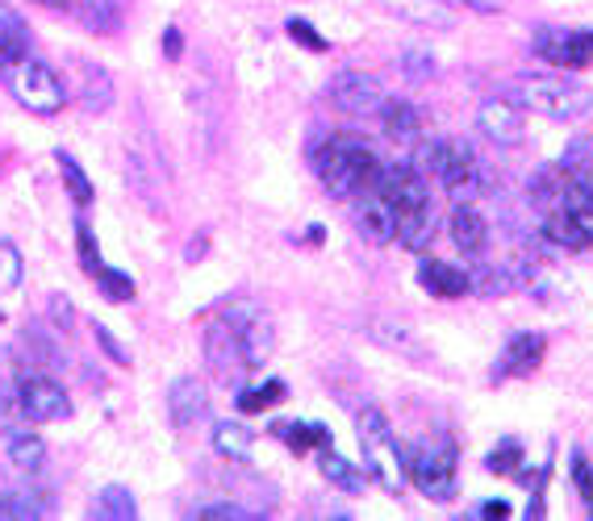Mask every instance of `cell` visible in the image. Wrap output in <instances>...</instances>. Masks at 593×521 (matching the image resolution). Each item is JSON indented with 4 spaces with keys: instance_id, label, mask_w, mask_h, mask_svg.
<instances>
[{
    "instance_id": "obj_30",
    "label": "cell",
    "mask_w": 593,
    "mask_h": 521,
    "mask_svg": "<svg viewBox=\"0 0 593 521\" xmlns=\"http://www.w3.org/2000/svg\"><path fill=\"white\" fill-rule=\"evenodd\" d=\"M88 513H93V518H105V521H130L138 513V501L126 485H109L96 492V504L88 509Z\"/></svg>"
},
{
    "instance_id": "obj_14",
    "label": "cell",
    "mask_w": 593,
    "mask_h": 521,
    "mask_svg": "<svg viewBox=\"0 0 593 521\" xmlns=\"http://www.w3.org/2000/svg\"><path fill=\"white\" fill-rule=\"evenodd\" d=\"M168 417H172L176 429H192L197 422L210 417V392H205V384L197 375L172 380V389H168Z\"/></svg>"
},
{
    "instance_id": "obj_24",
    "label": "cell",
    "mask_w": 593,
    "mask_h": 521,
    "mask_svg": "<svg viewBox=\"0 0 593 521\" xmlns=\"http://www.w3.org/2000/svg\"><path fill=\"white\" fill-rule=\"evenodd\" d=\"M272 434H276L288 450H297V455L330 447V429H326L322 422H272Z\"/></svg>"
},
{
    "instance_id": "obj_6",
    "label": "cell",
    "mask_w": 593,
    "mask_h": 521,
    "mask_svg": "<svg viewBox=\"0 0 593 521\" xmlns=\"http://www.w3.org/2000/svg\"><path fill=\"white\" fill-rule=\"evenodd\" d=\"M419 159L426 171H435V180L443 184V192H452L456 201L477 196L480 192V159L464 138H435V142H422Z\"/></svg>"
},
{
    "instance_id": "obj_29",
    "label": "cell",
    "mask_w": 593,
    "mask_h": 521,
    "mask_svg": "<svg viewBox=\"0 0 593 521\" xmlns=\"http://www.w3.org/2000/svg\"><path fill=\"white\" fill-rule=\"evenodd\" d=\"M72 13H76L80 25L93 30V34H117V30H121V9H117V0H76Z\"/></svg>"
},
{
    "instance_id": "obj_26",
    "label": "cell",
    "mask_w": 593,
    "mask_h": 521,
    "mask_svg": "<svg viewBox=\"0 0 593 521\" xmlns=\"http://www.w3.org/2000/svg\"><path fill=\"white\" fill-rule=\"evenodd\" d=\"M213 450L230 464H247L251 450H255V434L243 422H218L213 426Z\"/></svg>"
},
{
    "instance_id": "obj_22",
    "label": "cell",
    "mask_w": 593,
    "mask_h": 521,
    "mask_svg": "<svg viewBox=\"0 0 593 521\" xmlns=\"http://www.w3.org/2000/svg\"><path fill=\"white\" fill-rule=\"evenodd\" d=\"M564 188H569V171L560 168V163H548V168H539L536 176H531V184H527V201L548 213V209L564 205Z\"/></svg>"
},
{
    "instance_id": "obj_52",
    "label": "cell",
    "mask_w": 593,
    "mask_h": 521,
    "mask_svg": "<svg viewBox=\"0 0 593 521\" xmlns=\"http://www.w3.org/2000/svg\"><path fill=\"white\" fill-rule=\"evenodd\" d=\"M0 492H4V480H0Z\"/></svg>"
},
{
    "instance_id": "obj_27",
    "label": "cell",
    "mask_w": 593,
    "mask_h": 521,
    "mask_svg": "<svg viewBox=\"0 0 593 521\" xmlns=\"http://www.w3.org/2000/svg\"><path fill=\"white\" fill-rule=\"evenodd\" d=\"M239 338H243V354H247V368H264L268 363V354L276 351V330H272V321L264 313L247 321V326H239Z\"/></svg>"
},
{
    "instance_id": "obj_9",
    "label": "cell",
    "mask_w": 593,
    "mask_h": 521,
    "mask_svg": "<svg viewBox=\"0 0 593 521\" xmlns=\"http://www.w3.org/2000/svg\"><path fill=\"white\" fill-rule=\"evenodd\" d=\"M531 51L548 67H560V72H576V67H590L593 63L581 30H564V25H539L531 34Z\"/></svg>"
},
{
    "instance_id": "obj_8",
    "label": "cell",
    "mask_w": 593,
    "mask_h": 521,
    "mask_svg": "<svg viewBox=\"0 0 593 521\" xmlns=\"http://www.w3.org/2000/svg\"><path fill=\"white\" fill-rule=\"evenodd\" d=\"M326 96H330V105L347 117H368V113H381L384 105V88L377 75L368 72H339L330 75V84H326Z\"/></svg>"
},
{
    "instance_id": "obj_50",
    "label": "cell",
    "mask_w": 593,
    "mask_h": 521,
    "mask_svg": "<svg viewBox=\"0 0 593 521\" xmlns=\"http://www.w3.org/2000/svg\"><path fill=\"white\" fill-rule=\"evenodd\" d=\"M39 4H46V9H59V13H72V9H76V0H39Z\"/></svg>"
},
{
    "instance_id": "obj_43",
    "label": "cell",
    "mask_w": 593,
    "mask_h": 521,
    "mask_svg": "<svg viewBox=\"0 0 593 521\" xmlns=\"http://www.w3.org/2000/svg\"><path fill=\"white\" fill-rule=\"evenodd\" d=\"M93 334H96V347L105 351V359H109V363H117V368H130V363H135V359H130V351L117 342V334L109 330V326H105V321H96Z\"/></svg>"
},
{
    "instance_id": "obj_17",
    "label": "cell",
    "mask_w": 593,
    "mask_h": 521,
    "mask_svg": "<svg viewBox=\"0 0 593 521\" xmlns=\"http://www.w3.org/2000/svg\"><path fill=\"white\" fill-rule=\"evenodd\" d=\"M419 284L440 300H456L468 293V272L447 259H422L419 263Z\"/></svg>"
},
{
    "instance_id": "obj_12",
    "label": "cell",
    "mask_w": 593,
    "mask_h": 521,
    "mask_svg": "<svg viewBox=\"0 0 593 521\" xmlns=\"http://www.w3.org/2000/svg\"><path fill=\"white\" fill-rule=\"evenodd\" d=\"M543 354H548V338L543 334H531V330H518V334L506 338V347H501L498 363H494V384H506V380H522V375H531L543 363Z\"/></svg>"
},
{
    "instance_id": "obj_2",
    "label": "cell",
    "mask_w": 593,
    "mask_h": 521,
    "mask_svg": "<svg viewBox=\"0 0 593 521\" xmlns=\"http://www.w3.org/2000/svg\"><path fill=\"white\" fill-rule=\"evenodd\" d=\"M356 434H360L368 476H372L384 492L402 497L405 485H410V459H405V447L398 443L389 417H384L377 405H368V410H360V417H356Z\"/></svg>"
},
{
    "instance_id": "obj_45",
    "label": "cell",
    "mask_w": 593,
    "mask_h": 521,
    "mask_svg": "<svg viewBox=\"0 0 593 521\" xmlns=\"http://www.w3.org/2000/svg\"><path fill=\"white\" fill-rule=\"evenodd\" d=\"M197 518L201 521H255L260 513H255V509H243V504H234V501H222V504L197 509Z\"/></svg>"
},
{
    "instance_id": "obj_21",
    "label": "cell",
    "mask_w": 593,
    "mask_h": 521,
    "mask_svg": "<svg viewBox=\"0 0 593 521\" xmlns=\"http://www.w3.org/2000/svg\"><path fill=\"white\" fill-rule=\"evenodd\" d=\"M4 455H9V464L18 467V471H30V476H39L42 467H46V443L30 426L4 434Z\"/></svg>"
},
{
    "instance_id": "obj_5",
    "label": "cell",
    "mask_w": 593,
    "mask_h": 521,
    "mask_svg": "<svg viewBox=\"0 0 593 521\" xmlns=\"http://www.w3.org/2000/svg\"><path fill=\"white\" fill-rule=\"evenodd\" d=\"M410 459V485H419L431 501H452L456 497V476H459V450L447 434H426L414 447L405 450Z\"/></svg>"
},
{
    "instance_id": "obj_23",
    "label": "cell",
    "mask_w": 593,
    "mask_h": 521,
    "mask_svg": "<svg viewBox=\"0 0 593 521\" xmlns=\"http://www.w3.org/2000/svg\"><path fill=\"white\" fill-rule=\"evenodd\" d=\"M21 55H30V25L13 4L0 0V67Z\"/></svg>"
},
{
    "instance_id": "obj_37",
    "label": "cell",
    "mask_w": 593,
    "mask_h": 521,
    "mask_svg": "<svg viewBox=\"0 0 593 521\" xmlns=\"http://www.w3.org/2000/svg\"><path fill=\"white\" fill-rule=\"evenodd\" d=\"M368 334L377 338V342H384V347H393V351L414 354V359L422 354V342L410 334L405 326H393V321H372V326H368Z\"/></svg>"
},
{
    "instance_id": "obj_25",
    "label": "cell",
    "mask_w": 593,
    "mask_h": 521,
    "mask_svg": "<svg viewBox=\"0 0 593 521\" xmlns=\"http://www.w3.org/2000/svg\"><path fill=\"white\" fill-rule=\"evenodd\" d=\"M468 293H477V297H510L518 293L515 288V276H510V263H477L473 272H468Z\"/></svg>"
},
{
    "instance_id": "obj_28",
    "label": "cell",
    "mask_w": 593,
    "mask_h": 521,
    "mask_svg": "<svg viewBox=\"0 0 593 521\" xmlns=\"http://www.w3.org/2000/svg\"><path fill=\"white\" fill-rule=\"evenodd\" d=\"M318 471H322L339 492H360V488H364V471L351 464V459H343L335 447L318 450Z\"/></svg>"
},
{
    "instance_id": "obj_4",
    "label": "cell",
    "mask_w": 593,
    "mask_h": 521,
    "mask_svg": "<svg viewBox=\"0 0 593 521\" xmlns=\"http://www.w3.org/2000/svg\"><path fill=\"white\" fill-rule=\"evenodd\" d=\"M0 79H4V88H9V96L18 100L21 109L39 113V117H55L67 105V96H72L67 84H63V75L34 55H21L13 63H4Z\"/></svg>"
},
{
    "instance_id": "obj_46",
    "label": "cell",
    "mask_w": 593,
    "mask_h": 521,
    "mask_svg": "<svg viewBox=\"0 0 593 521\" xmlns=\"http://www.w3.org/2000/svg\"><path fill=\"white\" fill-rule=\"evenodd\" d=\"M51 321H55V330H72V321H76V305L63 297V293L51 297Z\"/></svg>"
},
{
    "instance_id": "obj_39",
    "label": "cell",
    "mask_w": 593,
    "mask_h": 521,
    "mask_svg": "<svg viewBox=\"0 0 593 521\" xmlns=\"http://www.w3.org/2000/svg\"><path fill=\"white\" fill-rule=\"evenodd\" d=\"M398 67H402L405 79H414V84H426V79L435 75V55H431L426 46H405L402 55H398Z\"/></svg>"
},
{
    "instance_id": "obj_48",
    "label": "cell",
    "mask_w": 593,
    "mask_h": 521,
    "mask_svg": "<svg viewBox=\"0 0 593 521\" xmlns=\"http://www.w3.org/2000/svg\"><path fill=\"white\" fill-rule=\"evenodd\" d=\"M477 518H489V521L510 518V501H480L477 504Z\"/></svg>"
},
{
    "instance_id": "obj_31",
    "label": "cell",
    "mask_w": 593,
    "mask_h": 521,
    "mask_svg": "<svg viewBox=\"0 0 593 521\" xmlns=\"http://www.w3.org/2000/svg\"><path fill=\"white\" fill-rule=\"evenodd\" d=\"M285 396H288V384L272 375V380H264V384H251V389L239 392L234 405H239V413H268V410H276Z\"/></svg>"
},
{
    "instance_id": "obj_49",
    "label": "cell",
    "mask_w": 593,
    "mask_h": 521,
    "mask_svg": "<svg viewBox=\"0 0 593 521\" xmlns=\"http://www.w3.org/2000/svg\"><path fill=\"white\" fill-rule=\"evenodd\" d=\"M464 9H473V13H498L506 0H459Z\"/></svg>"
},
{
    "instance_id": "obj_40",
    "label": "cell",
    "mask_w": 593,
    "mask_h": 521,
    "mask_svg": "<svg viewBox=\"0 0 593 521\" xmlns=\"http://www.w3.org/2000/svg\"><path fill=\"white\" fill-rule=\"evenodd\" d=\"M76 255H80V267L88 276H96V267H100V243H96L88 217H76Z\"/></svg>"
},
{
    "instance_id": "obj_35",
    "label": "cell",
    "mask_w": 593,
    "mask_h": 521,
    "mask_svg": "<svg viewBox=\"0 0 593 521\" xmlns=\"http://www.w3.org/2000/svg\"><path fill=\"white\" fill-rule=\"evenodd\" d=\"M93 279H96V293L105 300H114V305H126V300L138 297V284L126 276V272H117V267H105V263H100Z\"/></svg>"
},
{
    "instance_id": "obj_53",
    "label": "cell",
    "mask_w": 593,
    "mask_h": 521,
    "mask_svg": "<svg viewBox=\"0 0 593 521\" xmlns=\"http://www.w3.org/2000/svg\"><path fill=\"white\" fill-rule=\"evenodd\" d=\"M0 321H4V313H0Z\"/></svg>"
},
{
    "instance_id": "obj_20",
    "label": "cell",
    "mask_w": 593,
    "mask_h": 521,
    "mask_svg": "<svg viewBox=\"0 0 593 521\" xmlns=\"http://www.w3.org/2000/svg\"><path fill=\"white\" fill-rule=\"evenodd\" d=\"M381 121H384V134H389L393 142H414V138L422 134L419 105H414V100H405V96H384Z\"/></svg>"
},
{
    "instance_id": "obj_36",
    "label": "cell",
    "mask_w": 593,
    "mask_h": 521,
    "mask_svg": "<svg viewBox=\"0 0 593 521\" xmlns=\"http://www.w3.org/2000/svg\"><path fill=\"white\" fill-rule=\"evenodd\" d=\"M522 459H527V450H522L518 438H498V447L485 455V471L489 476H518Z\"/></svg>"
},
{
    "instance_id": "obj_19",
    "label": "cell",
    "mask_w": 593,
    "mask_h": 521,
    "mask_svg": "<svg viewBox=\"0 0 593 521\" xmlns=\"http://www.w3.org/2000/svg\"><path fill=\"white\" fill-rule=\"evenodd\" d=\"M80 72V88H76V100L84 105V113H105L114 105V79L105 67H96V63H76Z\"/></svg>"
},
{
    "instance_id": "obj_44",
    "label": "cell",
    "mask_w": 593,
    "mask_h": 521,
    "mask_svg": "<svg viewBox=\"0 0 593 521\" xmlns=\"http://www.w3.org/2000/svg\"><path fill=\"white\" fill-rule=\"evenodd\" d=\"M21 426H30V417L21 410L18 389L0 392V434H13V429H21Z\"/></svg>"
},
{
    "instance_id": "obj_34",
    "label": "cell",
    "mask_w": 593,
    "mask_h": 521,
    "mask_svg": "<svg viewBox=\"0 0 593 521\" xmlns=\"http://www.w3.org/2000/svg\"><path fill=\"white\" fill-rule=\"evenodd\" d=\"M42 513H46V504L34 492H25V488H4L0 492V521H30L42 518Z\"/></svg>"
},
{
    "instance_id": "obj_51",
    "label": "cell",
    "mask_w": 593,
    "mask_h": 521,
    "mask_svg": "<svg viewBox=\"0 0 593 521\" xmlns=\"http://www.w3.org/2000/svg\"><path fill=\"white\" fill-rule=\"evenodd\" d=\"M581 38H585V46H590V59H593V30H581Z\"/></svg>"
},
{
    "instance_id": "obj_16",
    "label": "cell",
    "mask_w": 593,
    "mask_h": 521,
    "mask_svg": "<svg viewBox=\"0 0 593 521\" xmlns=\"http://www.w3.org/2000/svg\"><path fill=\"white\" fill-rule=\"evenodd\" d=\"M447 234H452V243H456L468 259H480V255H485V246H489V222H485V213H480L477 205L452 209Z\"/></svg>"
},
{
    "instance_id": "obj_47",
    "label": "cell",
    "mask_w": 593,
    "mask_h": 521,
    "mask_svg": "<svg viewBox=\"0 0 593 521\" xmlns=\"http://www.w3.org/2000/svg\"><path fill=\"white\" fill-rule=\"evenodd\" d=\"M159 46H163V59H180L184 55V34H180V25H168V30H163V42H159Z\"/></svg>"
},
{
    "instance_id": "obj_41",
    "label": "cell",
    "mask_w": 593,
    "mask_h": 521,
    "mask_svg": "<svg viewBox=\"0 0 593 521\" xmlns=\"http://www.w3.org/2000/svg\"><path fill=\"white\" fill-rule=\"evenodd\" d=\"M569 476H573L576 492H581V501H585V509H590V518H593V464L581 447L569 455Z\"/></svg>"
},
{
    "instance_id": "obj_42",
    "label": "cell",
    "mask_w": 593,
    "mask_h": 521,
    "mask_svg": "<svg viewBox=\"0 0 593 521\" xmlns=\"http://www.w3.org/2000/svg\"><path fill=\"white\" fill-rule=\"evenodd\" d=\"M285 34L293 38L297 46H306V51H318V55H322V51H330V42H326V38L314 30V21H309V18H288Z\"/></svg>"
},
{
    "instance_id": "obj_3",
    "label": "cell",
    "mask_w": 593,
    "mask_h": 521,
    "mask_svg": "<svg viewBox=\"0 0 593 521\" xmlns=\"http://www.w3.org/2000/svg\"><path fill=\"white\" fill-rule=\"evenodd\" d=\"M515 88L522 109L543 113L552 121H581L593 109V88L573 75H522Z\"/></svg>"
},
{
    "instance_id": "obj_13",
    "label": "cell",
    "mask_w": 593,
    "mask_h": 521,
    "mask_svg": "<svg viewBox=\"0 0 593 521\" xmlns=\"http://www.w3.org/2000/svg\"><path fill=\"white\" fill-rule=\"evenodd\" d=\"M356 230H360V238L372 246H389L398 238V209L393 201L377 192V188H368V196L360 201L356 209Z\"/></svg>"
},
{
    "instance_id": "obj_1",
    "label": "cell",
    "mask_w": 593,
    "mask_h": 521,
    "mask_svg": "<svg viewBox=\"0 0 593 521\" xmlns=\"http://www.w3.org/2000/svg\"><path fill=\"white\" fill-rule=\"evenodd\" d=\"M377 150L368 147L360 134H330L322 147L314 150V171L335 201H351L372 188L377 180Z\"/></svg>"
},
{
    "instance_id": "obj_11",
    "label": "cell",
    "mask_w": 593,
    "mask_h": 521,
    "mask_svg": "<svg viewBox=\"0 0 593 521\" xmlns=\"http://www.w3.org/2000/svg\"><path fill=\"white\" fill-rule=\"evenodd\" d=\"M201 347H205L210 368L222 375V380H239L243 372H251L247 354H243V338H239V330L230 326L226 317H218V321H210V326H205Z\"/></svg>"
},
{
    "instance_id": "obj_38",
    "label": "cell",
    "mask_w": 593,
    "mask_h": 521,
    "mask_svg": "<svg viewBox=\"0 0 593 521\" xmlns=\"http://www.w3.org/2000/svg\"><path fill=\"white\" fill-rule=\"evenodd\" d=\"M25 279V259H21L18 243L0 238V293H18Z\"/></svg>"
},
{
    "instance_id": "obj_18",
    "label": "cell",
    "mask_w": 593,
    "mask_h": 521,
    "mask_svg": "<svg viewBox=\"0 0 593 521\" xmlns=\"http://www.w3.org/2000/svg\"><path fill=\"white\" fill-rule=\"evenodd\" d=\"M539 238L555 246V251H585V246H593L569 209H548L543 222H539Z\"/></svg>"
},
{
    "instance_id": "obj_15",
    "label": "cell",
    "mask_w": 593,
    "mask_h": 521,
    "mask_svg": "<svg viewBox=\"0 0 593 521\" xmlns=\"http://www.w3.org/2000/svg\"><path fill=\"white\" fill-rule=\"evenodd\" d=\"M381 9L405 25H422V30H452L456 25V9L447 0H381Z\"/></svg>"
},
{
    "instance_id": "obj_10",
    "label": "cell",
    "mask_w": 593,
    "mask_h": 521,
    "mask_svg": "<svg viewBox=\"0 0 593 521\" xmlns=\"http://www.w3.org/2000/svg\"><path fill=\"white\" fill-rule=\"evenodd\" d=\"M477 126L494 147H522V142H527V117H522V105L510 100V96H489V100H480Z\"/></svg>"
},
{
    "instance_id": "obj_7",
    "label": "cell",
    "mask_w": 593,
    "mask_h": 521,
    "mask_svg": "<svg viewBox=\"0 0 593 521\" xmlns=\"http://www.w3.org/2000/svg\"><path fill=\"white\" fill-rule=\"evenodd\" d=\"M18 401L30 422H63V417H72V396L46 372H21Z\"/></svg>"
},
{
    "instance_id": "obj_33",
    "label": "cell",
    "mask_w": 593,
    "mask_h": 521,
    "mask_svg": "<svg viewBox=\"0 0 593 521\" xmlns=\"http://www.w3.org/2000/svg\"><path fill=\"white\" fill-rule=\"evenodd\" d=\"M21 347H25V372L30 368H63V351L46 330H25Z\"/></svg>"
},
{
    "instance_id": "obj_32",
    "label": "cell",
    "mask_w": 593,
    "mask_h": 521,
    "mask_svg": "<svg viewBox=\"0 0 593 521\" xmlns=\"http://www.w3.org/2000/svg\"><path fill=\"white\" fill-rule=\"evenodd\" d=\"M55 159H59V176H63V192H67V196H72L80 209L93 205V196H96L93 180H88V171L80 168L76 155H72V150H59Z\"/></svg>"
}]
</instances>
